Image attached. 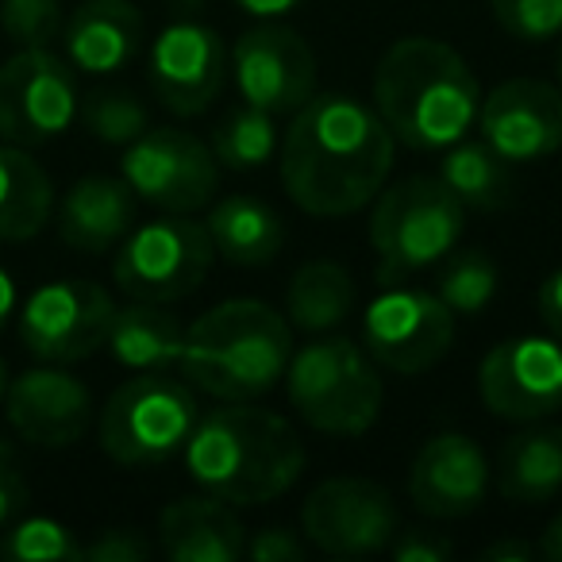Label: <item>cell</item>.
Listing matches in <instances>:
<instances>
[{
    "instance_id": "obj_1",
    "label": "cell",
    "mask_w": 562,
    "mask_h": 562,
    "mask_svg": "<svg viewBox=\"0 0 562 562\" xmlns=\"http://www.w3.org/2000/svg\"><path fill=\"white\" fill-rule=\"evenodd\" d=\"M397 139L374 104L321 93L293 112L281 143V186L308 216H351L385 189Z\"/></svg>"
},
{
    "instance_id": "obj_2",
    "label": "cell",
    "mask_w": 562,
    "mask_h": 562,
    "mask_svg": "<svg viewBox=\"0 0 562 562\" xmlns=\"http://www.w3.org/2000/svg\"><path fill=\"white\" fill-rule=\"evenodd\" d=\"M186 470L204 493L232 508L270 505L297 485L305 443L285 416L250 401H224L196 420L186 443Z\"/></svg>"
},
{
    "instance_id": "obj_3",
    "label": "cell",
    "mask_w": 562,
    "mask_h": 562,
    "mask_svg": "<svg viewBox=\"0 0 562 562\" xmlns=\"http://www.w3.org/2000/svg\"><path fill=\"white\" fill-rule=\"evenodd\" d=\"M374 109L401 147L447 150L474 132L482 86L454 47L408 35L378 63Z\"/></svg>"
},
{
    "instance_id": "obj_4",
    "label": "cell",
    "mask_w": 562,
    "mask_h": 562,
    "mask_svg": "<svg viewBox=\"0 0 562 562\" xmlns=\"http://www.w3.org/2000/svg\"><path fill=\"white\" fill-rule=\"evenodd\" d=\"M290 359L293 324L266 301L235 297L189 324L178 370L216 401H258L285 378Z\"/></svg>"
},
{
    "instance_id": "obj_5",
    "label": "cell",
    "mask_w": 562,
    "mask_h": 562,
    "mask_svg": "<svg viewBox=\"0 0 562 562\" xmlns=\"http://www.w3.org/2000/svg\"><path fill=\"white\" fill-rule=\"evenodd\" d=\"M281 382L301 420L324 436H367L382 416L385 385L378 362L344 336L293 347Z\"/></svg>"
},
{
    "instance_id": "obj_6",
    "label": "cell",
    "mask_w": 562,
    "mask_h": 562,
    "mask_svg": "<svg viewBox=\"0 0 562 562\" xmlns=\"http://www.w3.org/2000/svg\"><path fill=\"white\" fill-rule=\"evenodd\" d=\"M467 227V204L443 178L416 173L382 189L370 212V247L378 255V285H401L451 255Z\"/></svg>"
},
{
    "instance_id": "obj_7",
    "label": "cell",
    "mask_w": 562,
    "mask_h": 562,
    "mask_svg": "<svg viewBox=\"0 0 562 562\" xmlns=\"http://www.w3.org/2000/svg\"><path fill=\"white\" fill-rule=\"evenodd\" d=\"M201 408L186 382L166 370L139 374L109 397L101 413V447L120 467H155L186 451Z\"/></svg>"
},
{
    "instance_id": "obj_8",
    "label": "cell",
    "mask_w": 562,
    "mask_h": 562,
    "mask_svg": "<svg viewBox=\"0 0 562 562\" xmlns=\"http://www.w3.org/2000/svg\"><path fill=\"white\" fill-rule=\"evenodd\" d=\"M212 262H216V247L209 227L166 212L162 220L132 227L120 239V250L112 258V281L132 301L173 305L201 290Z\"/></svg>"
},
{
    "instance_id": "obj_9",
    "label": "cell",
    "mask_w": 562,
    "mask_h": 562,
    "mask_svg": "<svg viewBox=\"0 0 562 562\" xmlns=\"http://www.w3.org/2000/svg\"><path fill=\"white\" fill-rule=\"evenodd\" d=\"M112 316H116V301L109 297L104 285L63 278L40 285L24 301L16 331L32 359L50 362V367H74L101 351Z\"/></svg>"
},
{
    "instance_id": "obj_10",
    "label": "cell",
    "mask_w": 562,
    "mask_h": 562,
    "mask_svg": "<svg viewBox=\"0 0 562 562\" xmlns=\"http://www.w3.org/2000/svg\"><path fill=\"white\" fill-rule=\"evenodd\" d=\"M81 97L74 66L50 47H20L0 63V139L40 147L70 132Z\"/></svg>"
},
{
    "instance_id": "obj_11",
    "label": "cell",
    "mask_w": 562,
    "mask_h": 562,
    "mask_svg": "<svg viewBox=\"0 0 562 562\" xmlns=\"http://www.w3.org/2000/svg\"><path fill=\"white\" fill-rule=\"evenodd\" d=\"M120 178L132 186L135 201L189 216L212 204L220 189V162L209 143L181 127H147L124 147Z\"/></svg>"
},
{
    "instance_id": "obj_12",
    "label": "cell",
    "mask_w": 562,
    "mask_h": 562,
    "mask_svg": "<svg viewBox=\"0 0 562 562\" xmlns=\"http://www.w3.org/2000/svg\"><path fill=\"white\" fill-rule=\"evenodd\" d=\"M362 344L382 370L424 374L451 351L454 313L428 290L385 285L362 316Z\"/></svg>"
},
{
    "instance_id": "obj_13",
    "label": "cell",
    "mask_w": 562,
    "mask_h": 562,
    "mask_svg": "<svg viewBox=\"0 0 562 562\" xmlns=\"http://www.w3.org/2000/svg\"><path fill=\"white\" fill-rule=\"evenodd\" d=\"M301 528L316 551L331 559H362L393 543L397 508L390 490L370 477H328L301 505Z\"/></svg>"
},
{
    "instance_id": "obj_14",
    "label": "cell",
    "mask_w": 562,
    "mask_h": 562,
    "mask_svg": "<svg viewBox=\"0 0 562 562\" xmlns=\"http://www.w3.org/2000/svg\"><path fill=\"white\" fill-rule=\"evenodd\" d=\"M477 393L497 420L536 424L562 413V344L516 336L490 347L477 367Z\"/></svg>"
},
{
    "instance_id": "obj_15",
    "label": "cell",
    "mask_w": 562,
    "mask_h": 562,
    "mask_svg": "<svg viewBox=\"0 0 562 562\" xmlns=\"http://www.w3.org/2000/svg\"><path fill=\"white\" fill-rule=\"evenodd\" d=\"M232 78L247 104L270 116H293L316 97L313 47L293 27L258 24L235 40Z\"/></svg>"
},
{
    "instance_id": "obj_16",
    "label": "cell",
    "mask_w": 562,
    "mask_h": 562,
    "mask_svg": "<svg viewBox=\"0 0 562 562\" xmlns=\"http://www.w3.org/2000/svg\"><path fill=\"white\" fill-rule=\"evenodd\" d=\"M477 132L508 166L562 150V89L539 78L501 81L477 109Z\"/></svg>"
},
{
    "instance_id": "obj_17",
    "label": "cell",
    "mask_w": 562,
    "mask_h": 562,
    "mask_svg": "<svg viewBox=\"0 0 562 562\" xmlns=\"http://www.w3.org/2000/svg\"><path fill=\"white\" fill-rule=\"evenodd\" d=\"M227 78V50L212 27L178 20L162 27L150 47V86L173 116H201Z\"/></svg>"
},
{
    "instance_id": "obj_18",
    "label": "cell",
    "mask_w": 562,
    "mask_h": 562,
    "mask_svg": "<svg viewBox=\"0 0 562 562\" xmlns=\"http://www.w3.org/2000/svg\"><path fill=\"white\" fill-rule=\"evenodd\" d=\"M4 413L20 439L58 451V447H74L89 431L93 393L70 370L43 362V367L12 378L9 393H4Z\"/></svg>"
},
{
    "instance_id": "obj_19",
    "label": "cell",
    "mask_w": 562,
    "mask_h": 562,
    "mask_svg": "<svg viewBox=\"0 0 562 562\" xmlns=\"http://www.w3.org/2000/svg\"><path fill=\"white\" fill-rule=\"evenodd\" d=\"M490 490L485 451L462 431H439L416 451L408 470V497L431 520H462L477 513Z\"/></svg>"
},
{
    "instance_id": "obj_20",
    "label": "cell",
    "mask_w": 562,
    "mask_h": 562,
    "mask_svg": "<svg viewBox=\"0 0 562 562\" xmlns=\"http://www.w3.org/2000/svg\"><path fill=\"white\" fill-rule=\"evenodd\" d=\"M158 547L173 562H235L247 547V528L227 501L181 497L158 513Z\"/></svg>"
},
{
    "instance_id": "obj_21",
    "label": "cell",
    "mask_w": 562,
    "mask_h": 562,
    "mask_svg": "<svg viewBox=\"0 0 562 562\" xmlns=\"http://www.w3.org/2000/svg\"><path fill=\"white\" fill-rule=\"evenodd\" d=\"M139 40L143 16L132 0H86L63 27L66 63L93 78L124 70L139 50Z\"/></svg>"
},
{
    "instance_id": "obj_22",
    "label": "cell",
    "mask_w": 562,
    "mask_h": 562,
    "mask_svg": "<svg viewBox=\"0 0 562 562\" xmlns=\"http://www.w3.org/2000/svg\"><path fill=\"white\" fill-rule=\"evenodd\" d=\"M135 227V193L124 178H89L74 181L58 204V235L66 247L86 250V255H104L120 247L127 232Z\"/></svg>"
},
{
    "instance_id": "obj_23",
    "label": "cell",
    "mask_w": 562,
    "mask_h": 562,
    "mask_svg": "<svg viewBox=\"0 0 562 562\" xmlns=\"http://www.w3.org/2000/svg\"><path fill=\"white\" fill-rule=\"evenodd\" d=\"M104 347L120 367L135 370V374H155V370L178 367L181 347H186V328L162 305L132 301L127 308H116Z\"/></svg>"
},
{
    "instance_id": "obj_24",
    "label": "cell",
    "mask_w": 562,
    "mask_h": 562,
    "mask_svg": "<svg viewBox=\"0 0 562 562\" xmlns=\"http://www.w3.org/2000/svg\"><path fill=\"white\" fill-rule=\"evenodd\" d=\"M55 216V186L27 147L0 139V243H27Z\"/></svg>"
},
{
    "instance_id": "obj_25",
    "label": "cell",
    "mask_w": 562,
    "mask_h": 562,
    "mask_svg": "<svg viewBox=\"0 0 562 562\" xmlns=\"http://www.w3.org/2000/svg\"><path fill=\"white\" fill-rule=\"evenodd\" d=\"M204 227H209L216 255L232 266H266L278 258L281 243H285V224L278 212L247 193L224 196L212 204Z\"/></svg>"
},
{
    "instance_id": "obj_26",
    "label": "cell",
    "mask_w": 562,
    "mask_h": 562,
    "mask_svg": "<svg viewBox=\"0 0 562 562\" xmlns=\"http://www.w3.org/2000/svg\"><path fill=\"white\" fill-rule=\"evenodd\" d=\"M497 485L516 505H547L562 493V428H524L505 439Z\"/></svg>"
},
{
    "instance_id": "obj_27",
    "label": "cell",
    "mask_w": 562,
    "mask_h": 562,
    "mask_svg": "<svg viewBox=\"0 0 562 562\" xmlns=\"http://www.w3.org/2000/svg\"><path fill=\"white\" fill-rule=\"evenodd\" d=\"M355 313V278L331 258H313L290 278L285 321L308 336L339 328Z\"/></svg>"
},
{
    "instance_id": "obj_28",
    "label": "cell",
    "mask_w": 562,
    "mask_h": 562,
    "mask_svg": "<svg viewBox=\"0 0 562 562\" xmlns=\"http://www.w3.org/2000/svg\"><path fill=\"white\" fill-rule=\"evenodd\" d=\"M443 186L459 196L467 209H505L508 193H513V178H508V162L490 147V143L459 139L447 147L443 166H439Z\"/></svg>"
},
{
    "instance_id": "obj_29",
    "label": "cell",
    "mask_w": 562,
    "mask_h": 562,
    "mask_svg": "<svg viewBox=\"0 0 562 562\" xmlns=\"http://www.w3.org/2000/svg\"><path fill=\"white\" fill-rule=\"evenodd\" d=\"M278 116L255 109V104H243V109L227 112L224 120L212 132V155H216L220 170H262L266 162L278 150Z\"/></svg>"
},
{
    "instance_id": "obj_30",
    "label": "cell",
    "mask_w": 562,
    "mask_h": 562,
    "mask_svg": "<svg viewBox=\"0 0 562 562\" xmlns=\"http://www.w3.org/2000/svg\"><path fill=\"white\" fill-rule=\"evenodd\" d=\"M497 262L485 250L467 247L451 250L436 281V297L451 308L454 316H477L493 297H497Z\"/></svg>"
},
{
    "instance_id": "obj_31",
    "label": "cell",
    "mask_w": 562,
    "mask_h": 562,
    "mask_svg": "<svg viewBox=\"0 0 562 562\" xmlns=\"http://www.w3.org/2000/svg\"><path fill=\"white\" fill-rule=\"evenodd\" d=\"M0 559L4 562H74L81 559V543L66 524L50 516H27L16 520L0 539Z\"/></svg>"
},
{
    "instance_id": "obj_32",
    "label": "cell",
    "mask_w": 562,
    "mask_h": 562,
    "mask_svg": "<svg viewBox=\"0 0 562 562\" xmlns=\"http://www.w3.org/2000/svg\"><path fill=\"white\" fill-rule=\"evenodd\" d=\"M81 120L93 132V139L109 143V147H127L150 127V116L132 93L124 89H109V93H93L81 109Z\"/></svg>"
},
{
    "instance_id": "obj_33",
    "label": "cell",
    "mask_w": 562,
    "mask_h": 562,
    "mask_svg": "<svg viewBox=\"0 0 562 562\" xmlns=\"http://www.w3.org/2000/svg\"><path fill=\"white\" fill-rule=\"evenodd\" d=\"M505 35L520 43H551L562 35V0H490Z\"/></svg>"
},
{
    "instance_id": "obj_34",
    "label": "cell",
    "mask_w": 562,
    "mask_h": 562,
    "mask_svg": "<svg viewBox=\"0 0 562 562\" xmlns=\"http://www.w3.org/2000/svg\"><path fill=\"white\" fill-rule=\"evenodd\" d=\"M0 27L16 47H50L63 35V4L58 0H4Z\"/></svg>"
},
{
    "instance_id": "obj_35",
    "label": "cell",
    "mask_w": 562,
    "mask_h": 562,
    "mask_svg": "<svg viewBox=\"0 0 562 562\" xmlns=\"http://www.w3.org/2000/svg\"><path fill=\"white\" fill-rule=\"evenodd\" d=\"M81 559L89 562H143L150 559V543L132 528H109L81 547Z\"/></svg>"
},
{
    "instance_id": "obj_36",
    "label": "cell",
    "mask_w": 562,
    "mask_h": 562,
    "mask_svg": "<svg viewBox=\"0 0 562 562\" xmlns=\"http://www.w3.org/2000/svg\"><path fill=\"white\" fill-rule=\"evenodd\" d=\"M243 554H247L250 562H301L308 554V547L301 543V536L290 528H262L258 536L247 539Z\"/></svg>"
},
{
    "instance_id": "obj_37",
    "label": "cell",
    "mask_w": 562,
    "mask_h": 562,
    "mask_svg": "<svg viewBox=\"0 0 562 562\" xmlns=\"http://www.w3.org/2000/svg\"><path fill=\"white\" fill-rule=\"evenodd\" d=\"M390 547H393V559L397 562H443V559H451V551H454V547L431 528L397 531Z\"/></svg>"
},
{
    "instance_id": "obj_38",
    "label": "cell",
    "mask_w": 562,
    "mask_h": 562,
    "mask_svg": "<svg viewBox=\"0 0 562 562\" xmlns=\"http://www.w3.org/2000/svg\"><path fill=\"white\" fill-rule=\"evenodd\" d=\"M27 505V482L16 474L12 459H0V528H9Z\"/></svg>"
},
{
    "instance_id": "obj_39",
    "label": "cell",
    "mask_w": 562,
    "mask_h": 562,
    "mask_svg": "<svg viewBox=\"0 0 562 562\" xmlns=\"http://www.w3.org/2000/svg\"><path fill=\"white\" fill-rule=\"evenodd\" d=\"M536 305H539V321H543L547 331L562 344V266L554 273H547V281L539 285Z\"/></svg>"
},
{
    "instance_id": "obj_40",
    "label": "cell",
    "mask_w": 562,
    "mask_h": 562,
    "mask_svg": "<svg viewBox=\"0 0 562 562\" xmlns=\"http://www.w3.org/2000/svg\"><path fill=\"white\" fill-rule=\"evenodd\" d=\"M485 562H528L536 559V547L524 543V539H501V543H490L482 551Z\"/></svg>"
},
{
    "instance_id": "obj_41",
    "label": "cell",
    "mask_w": 562,
    "mask_h": 562,
    "mask_svg": "<svg viewBox=\"0 0 562 562\" xmlns=\"http://www.w3.org/2000/svg\"><path fill=\"white\" fill-rule=\"evenodd\" d=\"M247 16H258V20H273V16H285L301 4V0H235Z\"/></svg>"
},
{
    "instance_id": "obj_42",
    "label": "cell",
    "mask_w": 562,
    "mask_h": 562,
    "mask_svg": "<svg viewBox=\"0 0 562 562\" xmlns=\"http://www.w3.org/2000/svg\"><path fill=\"white\" fill-rule=\"evenodd\" d=\"M20 308V293H16V281H12V273L0 266V331L9 328V321L16 316Z\"/></svg>"
},
{
    "instance_id": "obj_43",
    "label": "cell",
    "mask_w": 562,
    "mask_h": 562,
    "mask_svg": "<svg viewBox=\"0 0 562 562\" xmlns=\"http://www.w3.org/2000/svg\"><path fill=\"white\" fill-rule=\"evenodd\" d=\"M539 551H543L551 562H562V513L554 516V520L543 528V539H539Z\"/></svg>"
},
{
    "instance_id": "obj_44",
    "label": "cell",
    "mask_w": 562,
    "mask_h": 562,
    "mask_svg": "<svg viewBox=\"0 0 562 562\" xmlns=\"http://www.w3.org/2000/svg\"><path fill=\"white\" fill-rule=\"evenodd\" d=\"M9 382H12V378H9V362L0 359V401H4V393H9Z\"/></svg>"
},
{
    "instance_id": "obj_45",
    "label": "cell",
    "mask_w": 562,
    "mask_h": 562,
    "mask_svg": "<svg viewBox=\"0 0 562 562\" xmlns=\"http://www.w3.org/2000/svg\"><path fill=\"white\" fill-rule=\"evenodd\" d=\"M0 459H12V447L4 443V439H0Z\"/></svg>"
},
{
    "instance_id": "obj_46",
    "label": "cell",
    "mask_w": 562,
    "mask_h": 562,
    "mask_svg": "<svg viewBox=\"0 0 562 562\" xmlns=\"http://www.w3.org/2000/svg\"><path fill=\"white\" fill-rule=\"evenodd\" d=\"M559 89H562V55H559Z\"/></svg>"
}]
</instances>
